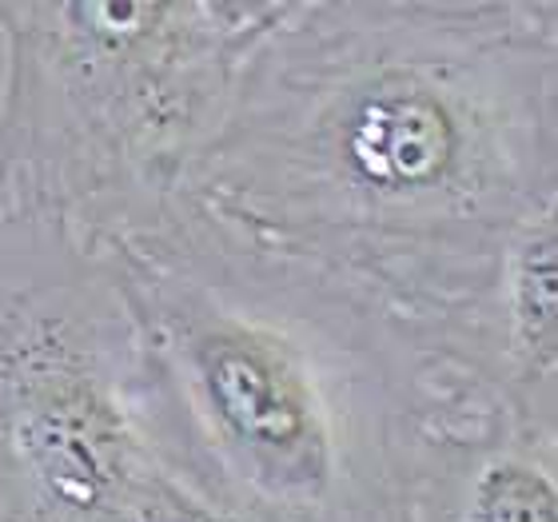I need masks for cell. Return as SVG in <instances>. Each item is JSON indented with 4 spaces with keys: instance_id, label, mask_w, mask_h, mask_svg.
<instances>
[{
    "instance_id": "277c9868",
    "label": "cell",
    "mask_w": 558,
    "mask_h": 522,
    "mask_svg": "<svg viewBox=\"0 0 558 522\" xmlns=\"http://www.w3.org/2000/svg\"><path fill=\"white\" fill-rule=\"evenodd\" d=\"M0 522H220L163 463L105 252L0 216Z\"/></svg>"
},
{
    "instance_id": "6da1fadb",
    "label": "cell",
    "mask_w": 558,
    "mask_h": 522,
    "mask_svg": "<svg viewBox=\"0 0 558 522\" xmlns=\"http://www.w3.org/2000/svg\"><path fill=\"white\" fill-rule=\"evenodd\" d=\"M184 196L466 387L514 247L558 211V4L283 0Z\"/></svg>"
},
{
    "instance_id": "7a4b0ae2",
    "label": "cell",
    "mask_w": 558,
    "mask_h": 522,
    "mask_svg": "<svg viewBox=\"0 0 558 522\" xmlns=\"http://www.w3.org/2000/svg\"><path fill=\"white\" fill-rule=\"evenodd\" d=\"M105 256L140 415L220 522H399L435 427L487 403L379 307L187 196Z\"/></svg>"
},
{
    "instance_id": "5b68a950",
    "label": "cell",
    "mask_w": 558,
    "mask_h": 522,
    "mask_svg": "<svg viewBox=\"0 0 558 522\" xmlns=\"http://www.w3.org/2000/svg\"><path fill=\"white\" fill-rule=\"evenodd\" d=\"M399 522H558V435L459 406L418 454Z\"/></svg>"
},
{
    "instance_id": "3957f363",
    "label": "cell",
    "mask_w": 558,
    "mask_h": 522,
    "mask_svg": "<svg viewBox=\"0 0 558 522\" xmlns=\"http://www.w3.org/2000/svg\"><path fill=\"white\" fill-rule=\"evenodd\" d=\"M283 0H0V216L93 252L184 196Z\"/></svg>"
}]
</instances>
